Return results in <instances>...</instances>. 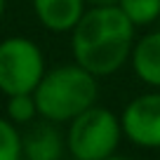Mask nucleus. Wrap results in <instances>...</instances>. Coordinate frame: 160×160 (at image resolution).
<instances>
[{"label":"nucleus","instance_id":"7ed1b4c3","mask_svg":"<svg viewBox=\"0 0 160 160\" xmlns=\"http://www.w3.org/2000/svg\"><path fill=\"white\" fill-rule=\"evenodd\" d=\"M122 137L120 118L111 108L90 106L71 120L66 146L75 160H104L115 153Z\"/></svg>","mask_w":160,"mask_h":160},{"label":"nucleus","instance_id":"f03ea898","mask_svg":"<svg viewBox=\"0 0 160 160\" xmlns=\"http://www.w3.org/2000/svg\"><path fill=\"white\" fill-rule=\"evenodd\" d=\"M97 75L85 71L80 64H64L45 71L33 97L40 118L52 122H71L82 111L97 104L99 85Z\"/></svg>","mask_w":160,"mask_h":160},{"label":"nucleus","instance_id":"4468645a","mask_svg":"<svg viewBox=\"0 0 160 160\" xmlns=\"http://www.w3.org/2000/svg\"><path fill=\"white\" fill-rule=\"evenodd\" d=\"M104 160H127V158H118V155H111V158H104Z\"/></svg>","mask_w":160,"mask_h":160},{"label":"nucleus","instance_id":"423d86ee","mask_svg":"<svg viewBox=\"0 0 160 160\" xmlns=\"http://www.w3.org/2000/svg\"><path fill=\"white\" fill-rule=\"evenodd\" d=\"M85 10V0H33L38 21L52 33H71Z\"/></svg>","mask_w":160,"mask_h":160},{"label":"nucleus","instance_id":"f257e3e1","mask_svg":"<svg viewBox=\"0 0 160 160\" xmlns=\"http://www.w3.org/2000/svg\"><path fill=\"white\" fill-rule=\"evenodd\" d=\"M137 42V26L118 5L87 7L71 31V50L75 64L97 78H106L130 61Z\"/></svg>","mask_w":160,"mask_h":160},{"label":"nucleus","instance_id":"1a4fd4ad","mask_svg":"<svg viewBox=\"0 0 160 160\" xmlns=\"http://www.w3.org/2000/svg\"><path fill=\"white\" fill-rule=\"evenodd\" d=\"M118 7L127 14V19L139 28L151 26L160 19V0H120Z\"/></svg>","mask_w":160,"mask_h":160},{"label":"nucleus","instance_id":"6e6552de","mask_svg":"<svg viewBox=\"0 0 160 160\" xmlns=\"http://www.w3.org/2000/svg\"><path fill=\"white\" fill-rule=\"evenodd\" d=\"M130 64L141 82L160 90V31H151L137 38Z\"/></svg>","mask_w":160,"mask_h":160},{"label":"nucleus","instance_id":"f8f14e48","mask_svg":"<svg viewBox=\"0 0 160 160\" xmlns=\"http://www.w3.org/2000/svg\"><path fill=\"white\" fill-rule=\"evenodd\" d=\"M90 7H97V5H118L120 0H85Z\"/></svg>","mask_w":160,"mask_h":160},{"label":"nucleus","instance_id":"39448f33","mask_svg":"<svg viewBox=\"0 0 160 160\" xmlns=\"http://www.w3.org/2000/svg\"><path fill=\"white\" fill-rule=\"evenodd\" d=\"M122 134L141 148H160V92L139 94L120 115Z\"/></svg>","mask_w":160,"mask_h":160},{"label":"nucleus","instance_id":"9b49d317","mask_svg":"<svg viewBox=\"0 0 160 160\" xmlns=\"http://www.w3.org/2000/svg\"><path fill=\"white\" fill-rule=\"evenodd\" d=\"M38 113V104H35L33 92H24V94H10L7 97V118L14 125H31Z\"/></svg>","mask_w":160,"mask_h":160},{"label":"nucleus","instance_id":"ddd939ff","mask_svg":"<svg viewBox=\"0 0 160 160\" xmlns=\"http://www.w3.org/2000/svg\"><path fill=\"white\" fill-rule=\"evenodd\" d=\"M7 10V0H0V19H2V14H5Z\"/></svg>","mask_w":160,"mask_h":160},{"label":"nucleus","instance_id":"20e7f679","mask_svg":"<svg viewBox=\"0 0 160 160\" xmlns=\"http://www.w3.org/2000/svg\"><path fill=\"white\" fill-rule=\"evenodd\" d=\"M45 71V54L38 42L24 35L0 40V92L5 97L35 92Z\"/></svg>","mask_w":160,"mask_h":160},{"label":"nucleus","instance_id":"9d476101","mask_svg":"<svg viewBox=\"0 0 160 160\" xmlns=\"http://www.w3.org/2000/svg\"><path fill=\"white\" fill-rule=\"evenodd\" d=\"M0 160H24V139L10 118L0 115Z\"/></svg>","mask_w":160,"mask_h":160},{"label":"nucleus","instance_id":"0eeeda50","mask_svg":"<svg viewBox=\"0 0 160 160\" xmlns=\"http://www.w3.org/2000/svg\"><path fill=\"white\" fill-rule=\"evenodd\" d=\"M24 139V160H61L64 153V139L57 130V122L45 120L42 122H31Z\"/></svg>","mask_w":160,"mask_h":160}]
</instances>
